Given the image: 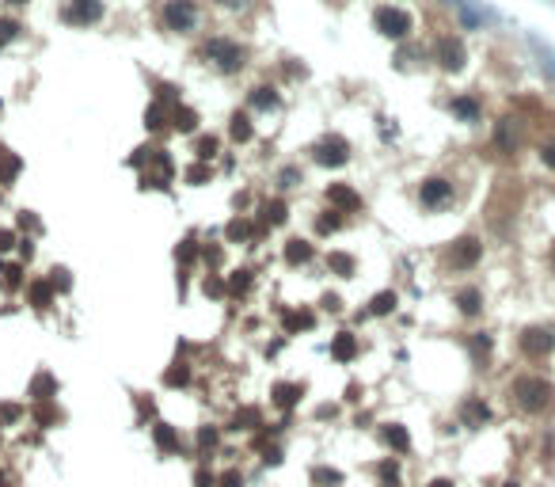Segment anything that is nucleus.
<instances>
[{
	"mask_svg": "<svg viewBox=\"0 0 555 487\" xmlns=\"http://www.w3.org/2000/svg\"><path fill=\"white\" fill-rule=\"evenodd\" d=\"M312 479H316L319 487H343V472H335V468H316Z\"/></svg>",
	"mask_w": 555,
	"mask_h": 487,
	"instance_id": "aec40b11",
	"label": "nucleus"
},
{
	"mask_svg": "<svg viewBox=\"0 0 555 487\" xmlns=\"http://www.w3.org/2000/svg\"><path fill=\"white\" fill-rule=\"evenodd\" d=\"M286 259H289V263H308V259H312V244H304V240H289Z\"/></svg>",
	"mask_w": 555,
	"mask_h": 487,
	"instance_id": "f3484780",
	"label": "nucleus"
},
{
	"mask_svg": "<svg viewBox=\"0 0 555 487\" xmlns=\"http://www.w3.org/2000/svg\"><path fill=\"white\" fill-rule=\"evenodd\" d=\"M457 305L464 308L468 316H472V313H479V293H475V289H464V293L457 297Z\"/></svg>",
	"mask_w": 555,
	"mask_h": 487,
	"instance_id": "b1692460",
	"label": "nucleus"
},
{
	"mask_svg": "<svg viewBox=\"0 0 555 487\" xmlns=\"http://www.w3.org/2000/svg\"><path fill=\"white\" fill-rule=\"evenodd\" d=\"M194 484L198 487H217V476H213V472H205V468H198L194 472Z\"/></svg>",
	"mask_w": 555,
	"mask_h": 487,
	"instance_id": "473e14b6",
	"label": "nucleus"
},
{
	"mask_svg": "<svg viewBox=\"0 0 555 487\" xmlns=\"http://www.w3.org/2000/svg\"><path fill=\"white\" fill-rule=\"evenodd\" d=\"M552 347H555V335H552V331H544V328H532V331H525V335H521V350H525V354H532V358L552 354Z\"/></svg>",
	"mask_w": 555,
	"mask_h": 487,
	"instance_id": "20e7f679",
	"label": "nucleus"
},
{
	"mask_svg": "<svg viewBox=\"0 0 555 487\" xmlns=\"http://www.w3.org/2000/svg\"><path fill=\"white\" fill-rule=\"evenodd\" d=\"M225 4H240V0H225Z\"/></svg>",
	"mask_w": 555,
	"mask_h": 487,
	"instance_id": "c03bdc74",
	"label": "nucleus"
},
{
	"mask_svg": "<svg viewBox=\"0 0 555 487\" xmlns=\"http://www.w3.org/2000/svg\"><path fill=\"white\" fill-rule=\"evenodd\" d=\"M392 308H396V293H392V289H384V293H376V297H373V308H369V313H373V316H388Z\"/></svg>",
	"mask_w": 555,
	"mask_h": 487,
	"instance_id": "a211bd4d",
	"label": "nucleus"
},
{
	"mask_svg": "<svg viewBox=\"0 0 555 487\" xmlns=\"http://www.w3.org/2000/svg\"><path fill=\"white\" fill-rule=\"evenodd\" d=\"M430 487H453V479H430Z\"/></svg>",
	"mask_w": 555,
	"mask_h": 487,
	"instance_id": "79ce46f5",
	"label": "nucleus"
},
{
	"mask_svg": "<svg viewBox=\"0 0 555 487\" xmlns=\"http://www.w3.org/2000/svg\"><path fill=\"white\" fill-rule=\"evenodd\" d=\"M460 61H464V50H460L457 42H441V65H445V69H460Z\"/></svg>",
	"mask_w": 555,
	"mask_h": 487,
	"instance_id": "dca6fc26",
	"label": "nucleus"
},
{
	"mask_svg": "<svg viewBox=\"0 0 555 487\" xmlns=\"http://www.w3.org/2000/svg\"><path fill=\"white\" fill-rule=\"evenodd\" d=\"M327 263H331V271L343 274V278H350V274H354V259H350V256H343V251H335V256L327 259Z\"/></svg>",
	"mask_w": 555,
	"mask_h": 487,
	"instance_id": "4be33fe9",
	"label": "nucleus"
},
{
	"mask_svg": "<svg viewBox=\"0 0 555 487\" xmlns=\"http://www.w3.org/2000/svg\"><path fill=\"white\" fill-rule=\"evenodd\" d=\"M319 229L331 232V229H339V221H335V217H324V221H319Z\"/></svg>",
	"mask_w": 555,
	"mask_h": 487,
	"instance_id": "ea45409f",
	"label": "nucleus"
},
{
	"mask_svg": "<svg viewBox=\"0 0 555 487\" xmlns=\"http://www.w3.org/2000/svg\"><path fill=\"white\" fill-rule=\"evenodd\" d=\"M16 34H19V27H16V23H8V19H0V42L16 38Z\"/></svg>",
	"mask_w": 555,
	"mask_h": 487,
	"instance_id": "72a5a7b5",
	"label": "nucleus"
},
{
	"mask_svg": "<svg viewBox=\"0 0 555 487\" xmlns=\"http://www.w3.org/2000/svg\"><path fill=\"white\" fill-rule=\"evenodd\" d=\"M152 438H156V449H160V453H179V434H175L168 422L152 427Z\"/></svg>",
	"mask_w": 555,
	"mask_h": 487,
	"instance_id": "1a4fd4ad",
	"label": "nucleus"
},
{
	"mask_svg": "<svg viewBox=\"0 0 555 487\" xmlns=\"http://www.w3.org/2000/svg\"><path fill=\"white\" fill-rule=\"evenodd\" d=\"M229 236H232V240L247 236V225H244V221H232V225H229Z\"/></svg>",
	"mask_w": 555,
	"mask_h": 487,
	"instance_id": "c9c22d12",
	"label": "nucleus"
},
{
	"mask_svg": "<svg viewBox=\"0 0 555 487\" xmlns=\"http://www.w3.org/2000/svg\"><path fill=\"white\" fill-rule=\"evenodd\" d=\"M274 100H278V95H274L270 88H255V95H251V107H274Z\"/></svg>",
	"mask_w": 555,
	"mask_h": 487,
	"instance_id": "a878e982",
	"label": "nucleus"
},
{
	"mask_svg": "<svg viewBox=\"0 0 555 487\" xmlns=\"http://www.w3.org/2000/svg\"><path fill=\"white\" fill-rule=\"evenodd\" d=\"M12 4H23V0H12Z\"/></svg>",
	"mask_w": 555,
	"mask_h": 487,
	"instance_id": "49530a36",
	"label": "nucleus"
},
{
	"mask_svg": "<svg viewBox=\"0 0 555 487\" xmlns=\"http://www.w3.org/2000/svg\"><path fill=\"white\" fill-rule=\"evenodd\" d=\"M457 107V115H464V118H475V103H468V100H457L453 103Z\"/></svg>",
	"mask_w": 555,
	"mask_h": 487,
	"instance_id": "f704fd0d",
	"label": "nucleus"
},
{
	"mask_svg": "<svg viewBox=\"0 0 555 487\" xmlns=\"http://www.w3.org/2000/svg\"><path fill=\"white\" fill-rule=\"evenodd\" d=\"M331 354H335L339 362H350V358L358 354V343H354V335H350V331H339V339L331 343Z\"/></svg>",
	"mask_w": 555,
	"mask_h": 487,
	"instance_id": "f8f14e48",
	"label": "nucleus"
},
{
	"mask_svg": "<svg viewBox=\"0 0 555 487\" xmlns=\"http://www.w3.org/2000/svg\"><path fill=\"white\" fill-rule=\"evenodd\" d=\"M217 484H220V487H244V476H240V472L232 468V472H225V476H220Z\"/></svg>",
	"mask_w": 555,
	"mask_h": 487,
	"instance_id": "2f4dec72",
	"label": "nucleus"
},
{
	"mask_svg": "<svg viewBox=\"0 0 555 487\" xmlns=\"http://www.w3.org/2000/svg\"><path fill=\"white\" fill-rule=\"evenodd\" d=\"M506 487H521V484H506Z\"/></svg>",
	"mask_w": 555,
	"mask_h": 487,
	"instance_id": "a18cd8bd",
	"label": "nucleus"
},
{
	"mask_svg": "<svg viewBox=\"0 0 555 487\" xmlns=\"http://www.w3.org/2000/svg\"><path fill=\"white\" fill-rule=\"evenodd\" d=\"M179 259H187V263H190V259H194V244H190V240H187V244H183V248H179Z\"/></svg>",
	"mask_w": 555,
	"mask_h": 487,
	"instance_id": "4c0bfd02",
	"label": "nucleus"
},
{
	"mask_svg": "<svg viewBox=\"0 0 555 487\" xmlns=\"http://www.w3.org/2000/svg\"><path fill=\"white\" fill-rule=\"evenodd\" d=\"M327 199L335 202V206H343V209H358V206H361V199H358V194H354L350 187H339V183H335L331 190H327Z\"/></svg>",
	"mask_w": 555,
	"mask_h": 487,
	"instance_id": "ddd939ff",
	"label": "nucleus"
},
{
	"mask_svg": "<svg viewBox=\"0 0 555 487\" xmlns=\"http://www.w3.org/2000/svg\"><path fill=\"white\" fill-rule=\"evenodd\" d=\"M19 175V157H4L0 160V183H12Z\"/></svg>",
	"mask_w": 555,
	"mask_h": 487,
	"instance_id": "5701e85b",
	"label": "nucleus"
},
{
	"mask_svg": "<svg viewBox=\"0 0 555 487\" xmlns=\"http://www.w3.org/2000/svg\"><path fill=\"white\" fill-rule=\"evenodd\" d=\"M0 274H4V286H8V289H16L19 282H23V278H19V274H23V271H19V267H4V271H0Z\"/></svg>",
	"mask_w": 555,
	"mask_h": 487,
	"instance_id": "7c9ffc66",
	"label": "nucleus"
},
{
	"mask_svg": "<svg viewBox=\"0 0 555 487\" xmlns=\"http://www.w3.org/2000/svg\"><path fill=\"white\" fill-rule=\"evenodd\" d=\"M301 396V385H274V404L278 407H293Z\"/></svg>",
	"mask_w": 555,
	"mask_h": 487,
	"instance_id": "2eb2a0df",
	"label": "nucleus"
},
{
	"mask_svg": "<svg viewBox=\"0 0 555 487\" xmlns=\"http://www.w3.org/2000/svg\"><path fill=\"white\" fill-rule=\"evenodd\" d=\"M487 419H490L487 404H479V400H468V404H464V422H468V427H483Z\"/></svg>",
	"mask_w": 555,
	"mask_h": 487,
	"instance_id": "4468645a",
	"label": "nucleus"
},
{
	"mask_svg": "<svg viewBox=\"0 0 555 487\" xmlns=\"http://www.w3.org/2000/svg\"><path fill=\"white\" fill-rule=\"evenodd\" d=\"M552 396H555V388L547 385L544 377H521L514 385V400H517V407H525V411H544L547 404H552Z\"/></svg>",
	"mask_w": 555,
	"mask_h": 487,
	"instance_id": "f257e3e1",
	"label": "nucleus"
},
{
	"mask_svg": "<svg viewBox=\"0 0 555 487\" xmlns=\"http://www.w3.org/2000/svg\"><path fill=\"white\" fill-rule=\"evenodd\" d=\"M267 221L270 225H282V221H286V206H282V202H270V206H267Z\"/></svg>",
	"mask_w": 555,
	"mask_h": 487,
	"instance_id": "bb28decb",
	"label": "nucleus"
},
{
	"mask_svg": "<svg viewBox=\"0 0 555 487\" xmlns=\"http://www.w3.org/2000/svg\"><path fill=\"white\" fill-rule=\"evenodd\" d=\"M194 4H187V0H175V4H168V12H163V19H168V27H175V31H190L194 27Z\"/></svg>",
	"mask_w": 555,
	"mask_h": 487,
	"instance_id": "423d86ee",
	"label": "nucleus"
},
{
	"mask_svg": "<svg viewBox=\"0 0 555 487\" xmlns=\"http://www.w3.org/2000/svg\"><path fill=\"white\" fill-rule=\"evenodd\" d=\"M316 160H319V164H343V160H346V145L339 137L324 141V145H319V152H316Z\"/></svg>",
	"mask_w": 555,
	"mask_h": 487,
	"instance_id": "9d476101",
	"label": "nucleus"
},
{
	"mask_svg": "<svg viewBox=\"0 0 555 487\" xmlns=\"http://www.w3.org/2000/svg\"><path fill=\"white\" fill-rule=\"evenodd\" d=\"M12 248V232H0V251H8Z\"/></svg>",
	"mask_w": 555,
	"mask_h": 487,
	"instance_id": "a19ab883",
	"label": "nucleus"
},
{
	"mask_svg": "<svg viewBox=\"0 0 555 487\" xmlns=\"http://www.w3.org/2000/svg\"><path fill=\"white\" fill-rule=\"evenodd\" d=\"M160 118H163V115H160V107H152V111H148V126H163Z\"/></svg>",
	"mask_w": 555,
	"mask_h": 487,
	"instance_id": "58836bf2",
	"label": "nucleus"
},
{
	"mask_svg": "<svg viewBox=\"0 0 555 487\" xmlns=\"http://www.w3.org/2000/svg\"><path fill=\"white\" fill-rule=\"evenodd\" d=\"M232 137H236V141H247V137H251V122H247V115H236V118H232Z\"/></svg>",
	"mask_w": 555,
	"mask_h": 487,
	"instance_id": "393cba45",
	"label": "nucleus"
},
{
	"mask_svg": "<svg viewBox=\"0 0 555 487\" xmlns=\"http://www.w3.org/2000/svg\"><path fill=\"white\" fill-rule=\"evenodd\" d=\"M31 392H34V400H49V392H58V385H54V377H49V373H38Z\"/></svg>",
	"mask_w": 555,
	"mask_h": 487,
	"instance_id": "6ab92c4d",
	"label": "nucleus"
},
{
	"mask_svg": "<svg viewBox=\"0 0 555 487\" xmlns=\"http://www.w3.org/2000/svg\"><path fill=\"white\" fill-rule=\"evenodd\" d=\"M453 199V187L445 179H430L422 183V206H445Z\"/></svg>",
	"mask_w": 555,
	"mask_h": 487,
	"instance_id": "0eeeda50",
	"label": "nucleus"
},
{
	"mask_svg": "<svg viewBox=\"0 0 555 487\" xmlns=\"http://www.w3.org/2000/svg\"><path fill=\"white\" fill-rule=\"evenodd\" d=\"M205 58L217 61V69H225V73H232V69L244 65V50L232 46V42H225V38H213L209 46H205Z\"/></svg>",
	"mask_w": 555,
	"mask_h": 487,
	"instance_id": "f03ea898",
	"label": "nucleus"
},
{
	"mask_svg": "<svg viewBox=\"0 0 555 487\" xmlns=\"http://www.w3.org/2000/svg\"><path fill=\"white\" fill-rule=\"evenodd\" d=\"M544 157H547V164H555V149H547V152H544Z\"/></svg>",
	"mask_w": 555,
	"mask_h": 487,
	"instance_id": "37998d69",
	"label": "nucleus"
},
{
	"mask_svg": "<svg viewBox=\"0 0 555 487\" xmlns=\"http://www.w3.org/2000/svg\"><path fill=\"white\" fill-rule=\"evenodd\" d=\"M479 240H472V236H464V240H457L453 244V251H449V263L457 267V271H464V267H472L475 259H479Z\"/></svg>",
	"mask_w": 555,
	"mask_h": 487,
	"instance_id": "39448f33",
	"label": "nucleus"
},
{
	"mask_svg": "<svg viewBox=\"0 0 555 487\" xmlns=\"http://www.w3.org/2000/svg\"><path fill=\"white\" fill-rule=\"evenodd\" d=\"M213 446H217V430H198V449L205 453V449H213Z\"/></svg>",
	"mask_w": 555,
	"mask_h": 487,
	"instance_id": "cd10ccee",
	"label": "nucleus"
},
{
	"mask_svg": "<svg viewBox=\"0 0 555 487\" xmlns=\"http://www.w3.org/2000/svg\"><path fill=\"white\" fill-rule=\"evenodd\" d=\"M194 111H175V126H179V130H194Z\"/></svg>",
	"mask_w": 555,
	"mask_h": 487,
	"instance_id": "c85d7f7f",
	"label": "nucleus"
},
{
	"mask_svg": "<svg viewBox=\"0 0 555 487\" xmlns=\"http://www.w3.org/2000/svg\"><path fill=\"white\" fill-rule=\"evenodd\" d=\"M49 297H54V293H49V282H34V286H31L34 308H49Z\"/></svg>",
	"mask_w": 555,
	"mask_h": 487,
	"instance_id": "412c9836",
	"label": "nucleus"
},
{
	"mask_svg": "<svg viewBox=\"0 0 555 487\" xmlns=\"http://www.w3.org/2000/svg\"><path fill=\"white\" fill-rule=\"evenodd\" d=\"M99 16H103V4H99V0H76L73 8L65 12L69 23H91V19H99Z\"/></svg>",
	"mask_w": 555,
	"mask_h": 487,
	"instance_id": "6e6552de",
	"label": "nucleus"
},
{
	"mask_svg": "<svg viewBox=\"0 0 555 487\" xmlns=\"http://www.w3.org/2000/svg\"><path fill=\"white\" fill-rule=\"evenodd\" d=\"M187 377H190V370H187V365H179V370H168V377H163V381H168V385H187Z\"/></svg>",
	"mask_w": 555,
	"mask_h": 487,
	"instance_id": "c756f323",
	"label": "nucleus"
},
{
	"mask_svg": "<svg viewBox=\"0 0 555 487\" xmlns=\"http://www.w3.org/2000/svg\"><path fill=\"white\" fill-rule=\"evenodd\" d=\"M376 31L388 34V38H403V34L411 31V19L403 16V12H396V8H381L376 12Z\"/></svg>",
	"mask_w": 555,
	"mask_h": 487,
	"instance_id": "7ed1b4c3",
	"label": "nucleus"
},
{
	"mask_svg": "<svg viewBox=\"0 0 555 487\" xmlns=\"http://www.w3.org/2000/svg\"><path fill=\"white\" fill-rule=\"evenodd\" d=\"M198 152H202V157H213V152H217V141H213V137H205L202 145H198Z\"/></svg>",
	"mask_w": 555,
	"mask_h": 487,
	"instance_id": "e433bc0d",
	"label": "nucleus"
},
{
	"mask_svg": "<svg viewBox=\"0 0 555 487\" xmlns=\"http://www.w3.org/2000/svg\"><path fill=\"white\" fill-rule=\"evenodd\" d=\"M384 442H388L396 453H407L411 449V438H407V430H403L400 422H388V427H384Z\"/></svg>",
	"mask_w": 555,
	"mask_h": 487,
	"instance_id": "9b49d317",
	"label": "nucleus"
}]
</instances>
